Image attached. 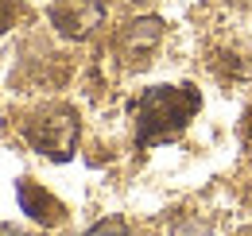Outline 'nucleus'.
I'll list each match as a JSON object with an SVG mask.
<instances>
[{"label": "nucleus", "instance_id": "1", "mask_svg": "<svg viewBox=\"0 0 252 236\" xmlns=\"http://www.w3.org/2000/svg\"><path fill=\"white\" fill-rule=\"evenodd\" d=\"M198 105H202V97L190 86L148 89L140 97V109H136V140L140 144H159V140L179 136L190 124V117L198 113Z\"/></svg>", "mask_w": 252, "mask_h": 236}, {"label": "nucleus", "instance_id": "2", "mask_svg": "<svg viewBox=\"0 0 252 236\" xmlns=\"http://www.w3.org/2000/svg\"><path fill=\"white\" fill-rule=\"evenodd\" d=\"M24 136L39 155H51V159H70V151L78 144V113L63 105V101H51V105H39L32 117L24 120Z\"/></svg>", "mask_w": 252, "mask_h": 236}, {"label": "nucleus", "instance_id": "3", "mask_svg": "<svg viewBox=\"0 0 252 236\" xmlns=\"http://www.w3.org/2000/svg\"><path fill=\"white\" fill-rule=\"evenodd\" d=\"M47 20L63 39H86V35H94L101 28L105 4L101 0H51Z\"/></svg>", "mask_w": 252, "mask_h": 236}, {"label": "nucleus", "instance_id": "4", "mask_svg": "<svg viewBox=\"0 0 252 236\" xmlns=\"http://www.w3.org/2000/svg\"><path fill=\"white\" fill-rule=\"evenodd\" d=\"M159 39H163V20L144 16V20H132V24L121 28V35H117V51H121L132 66H144L148 55L159 47Z\"/></svg>", "mask_w": 252, "mask_h": 236}, {"label": "nucleus", "instance_id": "5", "mask_svg": "<svg viewBox=\"0 0 252 236\" xmlns=\"http://www.w3.org/2000/svg\"><path fill=\"white\" fill-rule=\"evenodd\" d=\"M20 206H24L28 217L43 221V225H59V221H63V206H59L47 190H39L32 178H24V182H20Z\"/></svg>", "mask_w": 252, "mask_h": 236}, {"label": "nucleus", "instance_id": "6", "mask_svg": "<svg viewBox=\"0 0 252 236\" xmlns=\"http://www.w3.org/2000/svg\"><path fill=\"white\" fill-rule=\"evenodd\" d=\"M20 16H24V4H20V0H0V35L12 28Z\"/></svg>", "mask_w": 252, "mask_h": 236}, {"label": "nucleus", "instance_id": "7", "mask_svg": "<svg viewBox=\"0 0 252 236\" xmlns=\"http://www.w3.org/2000/svg\"><path fill=\"white\" fill-rule=\"evenodd\" d=\"M90 236H128V229H125V225H117V221H105V225H97Z\"/></svg>", "mask_w": 252, "mask_h": 236}, {"label": "nucleus", "instance_id": "8", "mask_svg": "<svg viewBox=\"0 0 252 236\" xmlns=\"http://www.w3.org/2000/svg\"><path fill=\"white\" fill-rule=\"evenodd\" d=\"M0 236H28V233H20V229H12V225H0Z\"/></svg>", "mask_w": 252, "mask_h": 236}, {"label": "nucleus", "instance_id": "9", "mask_svg": "<svg viewBox=\"0 0 252 236\" xmlns=\"http://www.w3.org/2000/svg\"><path fill=\"white\" fill-rule=\"evenodd\" d=\"M132 4H156V0H132Z\"/></svg>", "mask_w": 252, "mask_h": 236}]
</instances>
